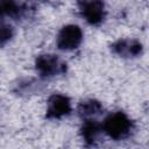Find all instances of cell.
I'll use <instances>...</instances> for the list:
<instances>
[{"instance_id":"1","label":"cell","mask_w":149,"mask_h":149,"mask_svg":"<svg viewBox=\"0 0 149 149\" xmlns=\"http://www.w3.org/2000/svg\"><path fill=\"white\" fill-rule=\"evenodd\" d=\"M134 125L132 120L122 112H115L108 115L102 125L104 132L113 140H122L130 135Z\"/></svg>"},{"instance_id":"2","label":"cell","mask_w":149,"mask_h":149,"mask_svg":"<svg viewBox=\"0 0 149 149\" xmlns=\"http://www.w3.org/2000/svg\"><path fill=\"white\" fill-rule=\"evenodd\" d=\"M35 66L37 72L47 78L62 74L66 71V63L52 54L40 55L35 61Z\"/></svg>"},{"instance_id":"3","label":"cell","mask_w":149,"mask_h":149,"mask_svg":"<svg viewBox=\"0 0 149 149\" xmlns=\"http://www.w3.org/2000/svg\"><path fill=\"white\" fill-rule=\"evenodd\" d=\"M80 15L90 24H99L105 19V5L101 0H78Z\"/></svg>"},{"instance_id":"4","label":"cell","mask_w":149,"mask_h":149,"mask_svg":"<svg viewBox=\"0 0 149 149\" xmlns=\"http://www.w3.org/2000/svg\"><path fill=\"white\" fill-rule=\"evenodd\" d=\"M83 41V31L76 24L64 26L57 36V47L61 50H73L80 45Z\"/></svg>"},{"instance_id":"5","label":"cell","mask_w":149,"mask_h":149,"mask_svg":"<svg viewBox=\"0 0 149 149\" xmlns=\"http://www.w3.org/2000/svg\"><path fill=\"white\" fill-rule=\"evenodd\" d=\"M71 112L70 99L63 94H52L48 99L47 114L48 119H61Z\"/></svg>"},{"instance_id":"6","label":"cell","mask_w":149,"mask_h":149,"mask_svg":"<svg viewBox=\"0 0 149 149\" xmlns=\"http://www.w3.org/2000/svg\"><path fill=\"white\" fill-rule=\"evenodd\" d=\"M142 44L137 40L122 38L111 44V50L115 55L123 58H134L142 52Z\"/></svg>"},{"instance_id":"7","label":"cell","mask_w":149,"mask_h":149,"mask_svg":"<svg viewBox=\"0 0 149 149\" xmlns=\"http://www.w3.org/2000/svg\"><path fill=\"white\" fill-rule=\"evenodd\" d=\"M101 132L102 128L91 119L85 120L84 125L80 128V135L87 144H95V142L100 139Z\"/></svg>"},{"instance_id":"8","label":"cell","mask_w":149,"mask_h":149,"mask_svg":"<svg viewBox=\"0 0 149 149\" xmlns=\"http://www.w3.org/2000/svg\"><path fill=\"white\" fill-rule=\"evenodd\" d=\"M77 112H78V115L81 119L88 120L93 116L99 115L102 112V105L98 100H94V99L85 100V101H81L78 105Z\"/></svg>"},{"instance_id":"9","label":"cell","mask_w":149,"mask_h":149,"mask_svg":"<svg viewBox=\"0 0 149 149\" xmlns=\"http://www.w3.org/2000/svg\"><path fill=\"white\" fill-rule=\"evenodd\" d=\"M27 8L26 5H20L16 0H0V16H20Z\"/></svg>"},{"instance_id":"10","label":"cell","mask_w":149,"mask_h":149,"mask_svg":"<svg viewBox=\"0 0 149 149\" xmlns=\"http://www.w3.org/2000/svg\"><path fill=\"white\" fill-rule=\"evenodd\" d=\"M14 36V29L10 24L0 22V47L6 44Z\"/></svg>"}]
</instances>
